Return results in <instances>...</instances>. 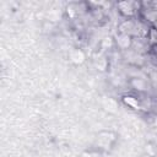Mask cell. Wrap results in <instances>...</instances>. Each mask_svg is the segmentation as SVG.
Returning <instances> with one entry per match:
<instances>
[{"label": "cell", "mask_w": 157, "mask_h": 157, "mask_svg": "<svg viewBox=\"0 0 157 157\" xmlns=\"http://www.w3.org/2000/svg\"><path fill=\"white\" fill-rule=\"evenodd\" d=\"M114 140H115V137L112 131H101L97 136V144L102 148H105V150L112 147Z\"/></svg>", "instance_id": "cell-1"}, {"label": "cell", "mask_w": 157, "mask_h": 157, "mask_svg": "<svg viewBox=\"0 0 157 157\" xmlns=\"http://www.w3.org/2000/svg\"><path fill=\"white\" fill-rule=\"evenodd\" d=\"M117 45L120 48V49H129L131 45H132V39H131V36L129 34H125V33H119L117 36Z\"/></svg>", "instance_id": "cell-2"}, {"label": "cell", "mask_w": 157, "mask_h": 157, "mask_svg": "<svg viewBox=\"0 0 157 157\" xmlns=\"http://www.w3.org/2000/svg\"><path fill=\"white\" fill-rule=\"evenodd\" d=\"M70 60L76 64V65H80L85 61V53L81 50V49H72L70 52Z\"/></svg>", "instance_id": "cell-3"}, {"label": "cell", "mask_w": 157, "mask_h": 157, "mask_svg": "<svg viewBox=\"0 0 157 157\" xmlns=\"http://www.w3.org/2000/svg\"><path fill=\"white\" fill-rule=\"evenodd\" d=\"M131 85H132V87H134L135 90H137V91H144V90H146V82H145V80H142V78H137V77L132 78V80H131Z\"/></svg>", "instance_id": "cell-4"}, {"label": "cell", "mask_w": 157, "mask_h": 157, "mask_svg": "<svg viewBox=\"0 0 157 157\" xmlns=\"http://www.w3.org/2000/svg\"><path fill=\"white\" fill-rule=\"evenodd\" d=\"M103 107L109 112H114L115 108H117V102L114 99H112V98H105L103 101Z\"/></svg>", "instance_id": "cell-5"}]
</instances>
